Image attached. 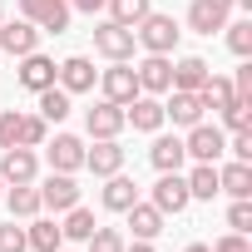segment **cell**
Returning a JSON list of instances; mask_svg holds the SVG:
<instances>
[{"mask_svg":"<svg viewBox=\"0 0 252 252\" xmlns=\"http://www.w3.org/2000/svg\"><path fill=\"white\" fill-rule=\"evenodd\" d=\"M178 35H183V30L173 25V15H154V10L134 25V40H139L149 55H168V50L178 45Z\"/></svg>","mask_w":252,"mask_h":252,"instance_id":"1","label":"cell"},{"mask_svg":"<svg viewBox=\"0 0 252 252\" xmlns=\"http://www.w3.org/2000/svg\"><path fill=\"white\" fill-rule=\"evenodd\" d=\"M183 154H188L193 163H218V158L227 154V134L213 129V124H193L188 139H183Z\"/></svg>","mask_w":252,"mask_h":252,"instance_id":"2","label":"cell"},{"mask_svg":"<svg viewBox=\"0 0 252 252\" xmlns=\"http://www.w3.org/2000/svg\"><path fill=\"white\" fill-rule=\"evenodd\" d=\"M134 45H139V40H134V30H129V25L104 20V25L94 30V50H99L104 60H129V55H134Z\"/></svg>","mask_w":252,"mask_h":252,"instance_id":"3","label":"cell"},{"mask_svg":"<svg viewBox=\"0 0 252 252\" xmlns=\"http://www.w3.org/2000/svg\"><path fill=\"white\" fill-rule=\"evenodd\" d=\"M35 45H40V30H35V20L0 25V55H15V60H25V55H35Z\"/></svg>","mask_w":252,"mask_h":252,"instance_id":"4","label":"cell"},{"mask_svg":"<svg viewBox=\"0 0 252 252\" xmlns=\"http://www.w3.org/2000/svg\"><path fill=\"white\" fill-rule=\"evenodd\" d=\"M134 79H139V94H163V89H173V64H168V55H149V60L134 69Z\"/></svg>","mask_w":252,"mask_h":252,"instance_id":"5","label":"cell"},{"mask_svg":"<svg viewBox=\"0 0 252 252\" xmlns=\"http://www.w3.org/2000/svg\"><path fill=\"white\" fill-rule=\"evenodd\" d=\"M79 203V183L69 173H50L45 188H40V208H55V213H69Z\"/></svg>","mask_w":252,"mask_h":252,"instance_id":"6","label":"cell"},{"mask_svg":"<svg viewBox=\"0 0 252 252\" xmlns=\"http://www.w3.org/2000/svg\"><path fill=\"white\" fill-rule=\"evenodd\" d=\"M84 129H89V139H119V129H124V104H94L89 114H84Z\"/></svg>","mask_w":252,"mask_h":252,"instance_id":"7","label":"cell"},{"mask_svg":"<svg viewBox=\"0 0 252 252\" xmlns=\"http://www.w3.org/2000/svg\"><path fill=\"white\" fill-rule=\"evenodd\" d=\"M188 203H193V198H188V183H183L178 173H163V178L154 183V208H158L163 218H168V213H183Z\"/></svg>","mask_w":252,"mask_h":252,"instance_id":"8","label":"cell"},{"mask_svg":"<svg viewBox=\"0 0 252 252\" xmlns=\"http://www.w3.org/2000/svg\"><path fill=\"white\" fill-rule=\"evenodd\" d=\"M104 99H109V104L139 99V79H134V69L124 64V60H114V69H104Z\"/></svg>","mask_w":252,"mask_h":252,"instance_id":"9","label":"cell"},{"mask_svg":"<svg viewBox=\"0 0 252 252\" xmlns=\"http://www.w3.org/2000/svg\"><path fill=\"white\" fill-rule=\"evenodd\" d=\"M55 79H60L64 94H84V89H94V64H89L84 55H69V60L55 69Z\"/></svg>","mask_w":252,"mask_h":252,"instance_id":"10","label":"cell"},{"mask_svg":"<svg viewBox=\"0 0 252 252\" xmlns=\"http://www.w3.org/2000/svg\"><path fill=\"white\" fill-rule=\"evenodd\" d=\"M35 173H40V163H35V154L30 149H5V158H0V178L5 183H35Z\"/></svg>","mask_w":252,"mask_h":252,"instance_id":"11","label":"cell"},{"mask_svg":"<svg viewBox=\"0 0 252 252\" xmlns=\"http://www.w3.org/2000/svg\"><path fill=\"white\" fill-rule=\"evenodd\" d=\"M124 124H134V129L154 134V129H163V104L139 94V99H129V104H124Z\"/></svg>","mask_w":252,"mask_h":252,"instance_id":"12","label":"cell"},{"mask_svg":"<svg viewBox=\"0 0 252 252\" xmlns=\"http://www.w3.org/2000/svg\"><path fill=\"white\" fill-rule=\"evenodd\" d=\"M50 163H55V173H74V168H84V139H74V134H55V144H50Z\"/></svg>","mask_w":252,"mask_h":252,"instance_id":"13","label":"cell"},{"mask_svg":"<svg viewBox=\"0 0 252 252\" xmlns=\"http://www.w3.org/2000/svg\"><path fill=\"white\" fill-rule=\"evenodd\" d=\"M84 168H94L99 178H109V173L124 168V149L114 139H94V149H84Z\"/></svg>","mask_w":252,"mask_h":252,"instance_id":"14","label":"cell"},{"mask_svg":"<svg viewBox=\"0 0 252 252\" xmlns=\"http://www.w3.org/2000/svg\"><path fill=\"white\" fill-rule=\"evenodd\" d=\"M163 119L183 124V129H193V124H203V104H198V94H193V89H173V99L163 104Z\"/></svg>","mask_w":252,"mask_h":252,"instance_id":"15","label":"cell"},{"mask_svg":"<svg viewBox=\"0 0 252 252\" xmlns=\"http://www.w3.org/2000/svg\"><path fill=\"white\" fill-rule=\"evenodd\" d=\"M188 25L198 35H213V30L227 25V5H218V0H193V5H188Z\"/></svg>","mask_w":252,"mask_h":252,"instance_id":"16","label":"cell"},{"mask_svg":"<svg viewBox=\"0 0 252 252\" xmlns=\"http://www.w3.org/2000/svg\"><path fill=\"white\" fill-rule=\"evenodd\" d=\"M124 213H129V227H134L139 242H154V237L163 232V213H158L154 203H134V208H124Z\"/></svg>","mask_w":252,"mask_h":252,"instance_id":"17","label":"cell"},{"mask_svg":"<svg viewBox=\"0 0 252 252\" xmlns=\"http://www.w3.org/2000/svg\"><path fill=\"white\" fill-rule=\"evenodd\" d=\"M218 193H232V198H252V163L232 158L227 168H218Z\"/></svg>","mask_w":252,"mask_h":252,"instance_id":"18","label":"cell"},{"mask_svg":"<svg viewBox=\"0 0 252 252\" xmlns=\"http://www.w3.org/2000/svg\"><path fill=\"white\" fill-rule=\"evenodd\" d=\"M134 203H139V183L124 178V173H109V183H104V208H109V213H124V208H134Z\"/></svg>","mask_w":252,"mask_h":252,"instance_id":"19","label":"cell"},{"mask_svg":"<svg viewBox=\"0 0 252 252\" xmlns=\"http://www.w3.org/2000/svg\"><path fill=\"white\" fill-rule=\"evenodd\" d=\"M20 84H25L30 94L50 89V84H55V60H45V55H25V64H20Z\"/></svg>","mask_w":252,"mask_h":252,"instance_id":"20","label":"cell"},{"mask_svg":"<svg viewBox=\"0 0 252 252\" xmlns=\"http://www.w3.org/2000/svg\"><path fill=\"white\" fill-rule=\"evenodd\" d=\"M149 158H154V168L158 173H178L183 168V139H173V134H163V139H154V149H149Z\"/></svg>","mask_w":252,"mask_h":252,"instance_id":"21","label":"cell"},{"mask_svg":"<svg viewBox=\"0 0 252 252\" xmlns=\"http://www.w3.org/2000/svg\"><path fill=\"white\" fill-rule=\"evenodd\" d=\"M213 69H208V60H198V55H183L178 64H173V89H203V79H208Z\"/></svg>","mask_w":252,"mask_h":252,"instance_id":"22","label":"cell"},{"mask_svg":"<svg viewBox=\"0 0 252 252\" xmlns=\"http://www.w3.org/2000/svg\"><path fill=\"white\" fill-rule=\"evenodd\" d=\"M198 104H203V109H213V114H222V109L232 104V79L208 74V79H203V89H198Z\"/></svg>","mask_w":252,"mask_h":252,"instance_id":"23","label":"cell"},{"mask_svg":"<svg viewBox=\"0 0 252 252\" xmlns=\"http://www.w3.org/2000/svg\"><path fill=\"white\" fill-rule=\"evenodd\" d=\"M25 242L35 252H60L64 247V232H60V222H30L25 227Z\"/></svg>","mask_w":252,"mask_h":252,"instance_id":"24","label":"cell"},{"mask_svg":"<svg viewBox=\"0 0 252 252\" xmlns=\"http://www.w3.org/2000/svg\"><path fill=\"white\" fill-rule=\"evenodd\" d=\"M40 119H45V124H60V119H69V94H64L60 84L40 89Z\"/></svg>","mask_w":252,"mask_h":252,"instance_id":"25","label":"cell"},{"mask_svg":"<svg viewBox=\"0 0 252 252\" xmlns=\"http://www.w3.org/2000/svg\"><path fill=\"white\" fill-rule=\"evenodd\" d=\"M183 183H188V198H218V163H198Z\"/></svg>","mask_w":252,"mask_h":252,"instance_id":"26","label":"cell"},{"mask_svg":"<svg viewBox=\"0 0 252 252\" xmlns=\"http://www.w3.org/2000/svg\"><path fill=\"white\" fill-rule=\"evenodd\" d=\"M5 203H10L15 218H35V213H40V188H30V183H10Z\"/></svg>","mask_w":252,"mask_h":252,"instance_id":"27","label":"cell"},{"mask_svg":"<svg viewBox=\"0 0 252 252\" xmlns=\"http://www.w3.org/2000/svg\"><path fill=\"white\" fill-rule=\"evenodd\" d=\"M94 227H99V222H94V213H89V208H79V203H74V208H69V218H64V227H60V232H64V237H69V242H89V232H94Z\"/></svg>","mask_w":252,"mask_h":252,"instance_id":"28","label":"cell"},{"mask_svg":"<svg viewBox=\"0 0 252 252\" xmlns=\"http://www.w3.org/2000/svg\"><path fill=\"white\" fill-rule=\"evenodd\" d=\"M104 5H109V15H114V25H139L144 15H149V0H104Z\"/></svg>","mask_w":252,"mask_h":252,"instance_id":"29","label":"cell"},{"mask_svg":"<svg viewBox=\"0 0 252 252\" xmlns=\"http://www.w3.org/2000/svg\"><path fill=\"white\" fill-rule=\"evenodd\" d=\"M50 139V124L40 114H20V149H40Z\"/></svg>","mask_w":252,"mask_h":252,"instance_id":"30","label":"cell"},{"mask_svg":"<svg viewBox=\"0 0 252 252\" xmlns=\"http://www.w3.org/2000/svg\"><path fill=\"white\" fill-rule=\"evenodd\" d=\"M227 30V50L237 55V60H247L252 55V20H232V25H222Z\"/></svg>","mask_w":252,"mask_h":252,"instance_id":"31","label":"cell"},{"mask_svg":"<svg viewBox=\"0 0 252 252\" xmlns=\"http://www.w3.org/2000/svg\"><path fill=\"white\" fill-rule=\"evenodd\" d=\"M222 119H227V129H232V134H237V129H247V124H252V99L232 94V104L222 109Z\"/></svg>","mask_w":252,"mask_h":252,"instance_id":"32","label":"cell"},{"mask_svg":"<svg viewBox=\"0 0 252 252\" xmlns=\"http://www.w3.org/2000/svg\"><path fill=\"white\" fill-rule=\"evenodd\" d=\"M40 30H50V35H60V30H69V5H64V0H50V10L35 20Z\"/></svg>","mask_w":252,"mask_h":252,"instance_id":"33","label":"cell"},{"mask_svg":"<svg viewBox=\"0 0 252 252\" xmlns=\"http://www.w3.org/2000/svg\"><path fill=\"white\" fill-rule=\"evenodd\" d=\"M89 252H124L119 227H94V232H89Z\"/></svg>","mask_w":252,"mask_h":252,"instance_id":"34","label":"cell"},{"mask_svg":"<svg viewBox=\"0 0 252 252\" xmlns=\"http://www.w3.org/2000/svg\"><path fill=\"white\" fill-rule=\"evenodd\" d=\"M227 227H232V232H252V203H247V198H232V208H227Z\"/></svg>","mask_w":252,"mask_h":252,"instance_id":"35","label":"cell"},{"mask_svg":"<svg viewBox=\"0 0 252 252\" xmlns=\"http://www.w3.org/2000/svg\"><path fill=\"white\" fill-rule=\"evenodd\" d=\"M15 144H20V114L5 109L0 114V149H15Z\"/></svg>","mask_w":252,"mask_h":252,"instance_id":"36","label":"cell"},{"mask_svg":"<svg viewBox=\"0 0 252 252\" xmlns=\"http://www.w3.org/2000/svg\"><path fill=\"white\" fill-rule=\"evenodd\" d=\"M0 252H30L25 227H15V222H5V227H0Z\"/></svg>","mask_w":252,"mask_h":252,"instance_id":"37","label":"cell"},{"mask_svg":"<svg viewBox=\"0 0 252 252\" xmlns=\"http://www.w3.org/2000/svg\"><path fill=\"white\" fill-rule=\"evenodd\" d=\"M227 149H232V158H242V163H252V129H237Z\"/></svg>","mask_w":252,"mask_h":252,"instance_id":"38","label":"cell"},{"mask_svg":"<svg viewBox=\"0 0 252 252\" xmlns=\"http://www.w3.org/2000/svg\"><path fill=\"white\" fill-rule=\"evenodd\" d=\"M213 252H252V247H247V232H227Z\"/></svg>","mask_w":252,"mask_h":252,"instance_id":"39","label":"cell"},{"mask_svg":"<svg viewBox=\"0 0 252 252\" xmlns=\"http://www.w3.org/2000/svg\"><path fill=\"white\" fill-rule=\"evenodd\" d=\"M232 94L252 99V64H242V69H237V79H232Z\"/></svg>","mask_w":252,"mask_h":252,"instance_id":"40","label":"cell"},{"mask_svg":"<svg viewBox=\"0 0 252 252\" xmlns=\"http://www.w3.org/2000/svg\"><path fill=\"white\" fill-rule=\"evenodd\" d=\"M20 10H25V20H40L50 10V0H20Z\"/></svg>","mask_w":252,"mask_h":252,"instance_id":"41","label":"cell"},{"mask_svg":"<svg viewBox=\"0 0 252 252\" xmlns=\"http://www.w3.org/2000/svg\"><path fill=\"white\" fill-rule=\"evenodd\" d=\"M74 5H79V10H89V15H94V10H104V0H74Z\"/></svg>","mask_w":252,"mask_h":252,"instance_id":"42","label":"cell"},{"mask_svg":"<svg viewBox=\"0 0 252 252\" xmlns=\"http://www.w3.org/2000/svg\"><path fill=\"white\" fill-rule=\"evenodd\" d=\"M124 252H154V242H134V247H124Z\"/></svg>","mask_w":252,"mask_h":252,"instance_id":"43","label":"cell"},{"mask_svg":"<svg viewBox=\"0 0 252 252\" xmlns=\"http://www.w3.org/2000/svg\"><path fill=\"white\" fill-rule=\"evenodd\" d=\"M188 252H213V247H203V242H193V247H188Z\"/></svg>","mask_w":252,"mask_h":252,"instance_id":"44","label":"cell"},{"mask_svg":"<svg viewBox=\"0 0 252 252\" xmlns=\"http://www.w3.org/2000/svg\"><path fill=\"white\" fill-rule=\"evenodd\" d=\"M237 5H242V10H252V0H237Z\"/></svg>","mask_w":252,"mask_h":252,"instance_id":"45","label":"cell"},{"mask_svg":"<svg viewBox=\"0 0 252 252\" xmlns=\"http://www.w3.org/2000/svg\"><path fill=\"white\" fill-rule=\"evenodd\" d=\"M218 5H232V0H218Z\"/></svg>","mask_w":252,"mask_h":252,"instance_id":"46","label":"cell"},{"mask_svg":"<svg viewBox=\"0 0 252 252\" xmlns=\"http://www.w3.org/2000/svg\"><path fill=\"white\" fill-rule=\"evenodd\" d=\"M0 193H5V178H0Z\"/></svg>","mask_w":252,"mask_h":252,"instance_id":"47","label":"cell"},{"mask_svg":"<svg viewBox=\"0 0 252 252\" xmlns=\"http://www.w3.org/2000/svg\"><path fill=\"white\" fill-rule=\"evenodd\" d=\"M0 25H5V10H0Z\"/></svg>","mask_w":252,"mask_h":252,"instance_id":"48","label":"cell"},{"mask_svg":"<svg viewBox=\"0 0 252 252\" xmlns=\"http://www.w3.org/2000/svg\"><path fill=\"white\" fill-rule=\"evenodd\" d=\"M60 252H64V247H60Z\"/></svg>","mask_w":252,"mask_h":252,"instance_id":"49","label":"cell"}]
</instances>
